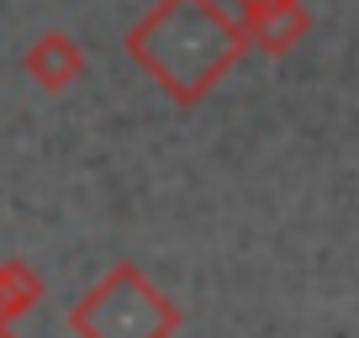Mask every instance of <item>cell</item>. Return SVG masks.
<instances>
[{
  "mask_svg": "<svg viewBox=\"0 0 359 338\" xmlns=\"http://www.w3.org/2000/svg\"><path fill=\"white\" fill-rule=\"evenodd\" d=\"M285 6H296V0H238V27H254V22H264V16L285 11Z\"/></svg>",
  "mask_w": 359,
  "mask_h": 338,
  "instance_id": "6",
  "label": "cell"
},
{
  "mask_svg": "<svg viewBox=\"0 0 359 338\" xmlns=\"http://www.w3.org/2000/svg\"><path fill=\"white\" fill-rule=\"evenodd\" d=\"M0 338H11V327H0Z\"/></svg>",
  "mask_w": 359,
  "mask_h": 338,
  "instance_id": "7",
  "label": "cell"
},
{
  "mask_svg": "<svg viewBox=\"0 0 359 338\" xmlns=\"http://www.w3.org/2000/svg\"><path fill=\"white\" fill-rule=\"evenodd\" d=\"M37 302H43V275L27 270L22 259H0V327H11Z\"/></svg>",
  "mask_w": 359,
  "mask_h": 338,
  "instance_id": "4",
  "label": "cell"
},
{
  "mask_svg": "<svg viewBox=\"0 0 359 338\" xmlns=\"http://www.w3.org/2000/svg\"><path fill=\"white\" fill-rule=\"evenodd\" d=\"M22 69L43 85V90H64V85H74V79L85 74V53H79L74 37L48 32V37H37V43L22 53Z\"/></svg>",
  "mask_w": 359,
  "mask_h": 338,
  "instance_id": "3",
  "label": "cell"
},
{
  "mask_svg": "<svg viewBox=\"0 0 359 338\" xmlns=\"http://www.w3.org/2000/svg\"><path fill=\"white\" fill-rule=\"evenodd\" d=\"M248 37L217 0H158L127 32V53L143 74L164 85L180 106L201 101L217 79L243 58Z\"/></svg>",
  "mask_w": 359,
  "mask_h": 338,
  "instance_id": "1",
  "label": "cell"
},
{
  "mask_svg": "<svg viewBox=\"0 0 359 338\" xmlns=\"http://www.w3.org/2000/svg\"><path fill=\"white\" fill-rule=\"evenodd\" d=\"M69 327L79 338H175L180 306L137 264H111L69 306Z\"/></svg>",
  "mask_w": 359,
  "mask_h": 338,
  "instance_id": "2",
  "label": "cell"
},
{
  "mask_svg": "<svg viewBox=\"0 0 359 338\" xmlns=\"http://www.w3.org/2000/svg\"><path fill=\"white\" fill-rule=\"evenodd\" d=\"M306 27H312V16H306V6L296 0V6H285V11H275V16H264V22L243 27V37H248V43H259L264 53H285V48H296L306 37Z\"/></svg>",
  "mask_w": 359,
  "mask_h": 338,
  "instance_id": "5",
  "label": "cell"
}]
</instances>
